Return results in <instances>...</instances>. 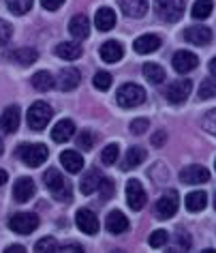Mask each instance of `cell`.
<instances>
[{
  "instance_id": "1",
  "label": "cell",
  "mask_w": 216,
  "mask_h": 253,
  "mask_svg": "<svg viewBox=\"0 0 216 253\" xmlns=\"http://www.w3.org/2000/svg\"><path fill=\"white\" fill-rule=\"evenodd\" d=\"M43 182H45L47 191L52 193L56 200L69 202V200L73 198V187H71V182H69L56 168H49V169H47L45 176H43Z\"/></svg>"
},
{
  "instance_id": "2",
  "label": "cell",
  "mask_w": 216,
  "mask_h": 253,
  "mask_svg": "<svg viewBox=\"0 0 216 253\" xmlns=\"http://www.w3.org/2000/svg\"><path fill=\"white\" fill-rule=\"evenodd\" d=\"M17 157H20L28 168H39L41 163L47 161L49 150L45 144H22L20 150H17Z\"/></svg>"
},
{
  "instance_id": "3",
  "label": "cell",
  "mask_w": 216,
  "mask_h": 253,
  "mask_svg": "<svg viewBox=\"0 0 216 253\" xmlns=\"http://www.w3.org/2000/svg\"><path fill=\"white\" fill-rule=\"evenodd\" d=\"M116 101L120 107H126V110L129 107H137L145 101V90L137 84H122L116 92Z\"/></svg>"
},
{
  "instance_id": "4",
  "label": "cell",
  "mask_w": 216,
  "mask_h": 253,
  "mask_svg": "<svg viewBox=\"0 0 216 253\" xmlns=\"http://www.w3.org/2000/svg\"><path fill=\"white\" fill-rule=\"evenodd\" d=\"M52 114H54V110L45 103V101H36V103L30 105V110H28V114H26L28 126H30L33 131L45 129L47 123L52 120Z\"/></svg>"
},
{
  "instance_id": "5",
  "label": "cell",
  "mask_w": 216,
  "mask_h": 253,
  "mask_svg": "<svg viewBox=\"0 0 216 253\" xmlns=\"http://www.w3.org/2000/svg\"><path fill=\"white\" fill-rule=\"evenodd\" d=\"M154 11L163 22L174 24L184 13V0H154Z\"/></svg>"
},
{
  "instance_id": "6",
  "label": "cell",
  "mask_w": 216,
  "mask_h": 253,
  "mask_svg": "<svg viewBox=\"0 0 216 253\" xmlns=\"http://www.w3.org/2000/svg\"><path fill=\"white\" fill-rule=\"evenodd\" d=\"M9 227L13 230L15 234H33L36 227H39V217L35 212H15L13 217L9 219Z\"/></svg>"
},
{
  "instance_id": "7",
  "label": "cell",
  "mask_w": 216,
  "mask_h": 253,
  "mask_svg": "<svg viewBox=\"0 0 216 253\" xmlns=\"http://www.w3.org/2000/svg\"><path fill=\"white\" fill-rule=\"evenodd\" d=\"M178 206H180V200H178V191H167L165 195H161V200L156 202L154 206V214L158 219H171L178 212Z\"/></svg>"
},
{
  "instance_id": "8",
  "label": "cell",
  "mask_w": 216,
  "mask_h": 253,
  "mask_svg": "<svg viewBox=\"0 0 216 253\" xmlns=\"http://www.w3.org/2000/svg\"><path fill=\"white\" fill-rule=\"evenodd\" d=\"M126 202H129L131 211H142L145 206V191L137 178H131L126 182Z\"/></svg>"
},
{
  "instance_id": "9",
  "label": "cell",
  "mask_w": 216,
  "mask_h": 253,
  "mask_svg": "<svg viewBox=\"0 0 216 253\" xmlns=\"http://www.w3.org/2000/svg\"><path fill=\"white\" fill-rule=\"evenodd\" d=\"M190 90H193V82L190 80H176L167 88V101L174 105H180L190 97Z\"/></svg>"
},
{
  "instance_id": "10",
  "label": "cell",
  "mask_w": 216,
  "mask_h": 253,
  "mask_svg": "<svg viewBox=\"0 0 216 253\" xmlns=\"http://www.w3.org/2000/svg\"><path fill=\"white\" fill-rule=\"evenodd\" d=\"M20 123H22V112L17 105H9L7 110L2 112V116H0V131L2 133H15L17 129H20Z\"/></svg>"
},
{
  "instance_id": "11",
  "label": "cell",
  "mask_w": 216,
  "mask_h": 253,
  "mask_svg": "<svg viewBox=\"0 0 216 253\" xmlns=\"http://www.w3.org/2000/svg\"><path fill=\"white\" fill-rule=\"evenodd\" d=\"M75 223L84 234H97L99 232V217L94 214L90 208H79L77 214H75Z\"/></svg>"
},
{
  "instance_id": "12",
  "label": "cell",
  "mask_w": 216,
  "mask_h": 253,
  "mask_svg": "<svg viewBox=\"0 0 216 253\" xmlns=\"http://www.w3.org/2000/svg\"><path fill=\"white\" fill-rule=\"evenodd\" d=\"M180 180L184 185H201L210 180V172L203 166H186L180 172Z\"/></svg>"
},
{
  "instance_id": "13",
  "label": "cell",
  "mask_w": 216,
  "mask_h": 253,
  "mask_svg": "<svg viewBox=\"0 0 216 253\" xmlns=\"http://www.w3.org/2000/svg\"><path fill=\"white\" fill-rule=\"evenodd\" d=\"M174 69L178 73H190L193 69H197L199 65V58L193 54V52H186V49H180V52L174 54Z\"/></svg>"
},
{
  "instance_id": "14",
  "label": "cell",
  "mask_w": 216,
  "mask_h": 253,
  "mask_svg": "<svg viewBox=\"0 0 216 253\" xmlns=\"http://www.w3.org/2000/svg\"><path fill=\"white\" fill-rule=\"evenodd\" d=\"M36 191L33 178H17V182L13 185V200L24 204V202H30L33 200V195Z\"/></svg>"
},
{
  "instance_id": "15",
  "label": "cell",
  "mask_w": 216,
  "mask_h": 253,
  "mask_svg": "<svg viewBox=\"0 0 216 253\" xmlns=\"http://www.w3.org/2000/svg\"><path fill=\"white\" fill-rule=\"evenodd\" d=\"M101 182H103V174H101V169L92 168V169H88V172L84 174V178H81V182H79V189H81V193L84 195H90L94 191H99Z\"/></svg>"
},
{
  "instance_id": "16",
  "label": "cell",
  "mask_w": 216,
  "mask_h": 253,
  "mask_svg": "<svg viewBox=\"0 0 216 253\" xmlns=\"http://www.w3.org/2000/svg\"><path fill=\"white\" fill-rule=\"evenodd\" d=\"M69 33L75 41H81V39H88L90 35V22H88L86 15H73L71 22H69Z\"/></svg>"
},
{
  "instance_id": "17",
  "label": "cell",
  "mask_w": 216,
  "mask_h": 253,
  "mask_svg": "<svg viewBox=\"0 0 216 253\" xmlns=\"http://www.w3.org/2000/svg\"><path fill=\"white\" fill-rule=\"evenodd\" d=\"M73 135H75V125H73V120H69V118L58 120L52 129V140L58 142V144L69 142Z\"/></svg>"
},
{
  "instance_id": "18",
  "label": "cell",
  "mask_w": 216,
  "mask_h": 253,
  "mask_svg": "<svg viewBox=\"0 0 216 253\" xmlns=\"http://www.w3.org/2000/svg\"><path fill=\"white\" fill-rule=\"evenodd\" d=\"M184 39L188 43H195V45H208L212 41V30L208 26H193L184 30Z\"/></svg>"
},
{
  "instance_id": "19",
  "label": "cell",
  "mask_w": 216,
  "mask_h": 253,
  "mask_svg": "<svg viewBox=\"0 0 216 253\" xmlns=\"http://www.w3.org/2000/svg\"><path fill=\"white\" fill-rule=\"evenodd\" d=\"M120 9L126 17H144L148 11V0H118Z\"/></svg>"
},
{
  "instance_id": "20",
  "label": "cell",
  "mask_w": 216,
  "mask_h": 253,
  "mask_svg": "<svg viewBox=\"0 0 216 253\" xmlns=\"http://www.w3.org/2000/svg\"><path fill=\"white\" fill-rule=\"evenodd\" d=\"M79 78H81V73L77 71V69L69 67V69H62V71L58 73V82H56V84H58L60 90L69 92V90H73V88H77Z\"/></svg>"
},
{
  "instance_id": "21",
  "label": "cell",
  "mask_w": 216,
  "mask_h": 253,
  "mask_svg": "<svg viewBox=\"0 0 216 253\" xmlns=\"http://www.w3.org/2000/svg\"><path fill=\"white\" fill-rule=\"evenodd\" d=\"M54 54L62 60H77L81 56V45L77 41H62L54 47Z\"/></svg>"
},
{
  "instance_id": "22",
  "label": "cell",
  "mask_w": 216,
  "mask_h": 253,
  "mask_svg": "<svg viewBox=\"0 0 216 253\" xmlns=\"http://www.w3.org/2000/svg\"><path fill=\"white\" fill-rule=\"evenodd\" d=\"M60 163L69 174H77L84 169V157L79 153H75V150H65V153L60 155Z\"/></svg>"
},
{
  "instance_id": "23",
  "label": "cell",
  "mask_w": 216,
  "mask_h": 253,
  "mask_svg": "<svg viewBox=\"0 0 216 253\" xmlns=\"http://www.w3.org/2000/svg\"><path fill=\"white\" fill-rule=\"evenodd\" d=\"M105 225H107V232H111V234H124L126 230H129V219L124 217V212L111 211L109 214H107Z\"/></svg>"
},
{
  "instance_id": "24",
  "label": "cell",
  "mask_w": 216,
  "mask_h": 253,
  "mask_svg": "<svg viewBox=\"0 0 216 253\" xmlns=\"http://www.w3.org/2000/svg\"><path fill=\"white\" fill-rule=\"evenodd\" d=\"M99 54L105 62H118V60H122V56H124V47L120 45L118 41H105L103 45H101Z\"/></svg>"
},
{
  "instance_id": "25",
  "label": "cell",
  "mask_w": 216,
  "mask_h": 253,
  "mask_svg": "<svg viewBox=\"0 0 216 253\" xmlns=\"http://www.w3.org/2000/svg\"><path fill=\"white\" fill-rule=\"evenodd\" d=\"M94 26H97L101 33H107L116 26V13L109 9V7H101L94 15Z\"/></svg>"
},
{
  "instance_id": "26",
  "label": "cell",
  "mask_w": 216,
  "mask_h": 253,
  "mask_svg": "<svg viewBox=\"0 0 216 253\" xmlns=\"http://www.w3.org/2000/svg\"><path fill=\"white\" fill-rule=\"evenodd\" d=\"M133 47H135L137 54H152L161 47V39L156 35H144V37H137Z\"/></svg>"
},
{
  "instance_id": "27",
  "label": "cell",
  "mask_w": 216,
  "mask_h": 253,
  "mask_svg": "<svg viewBox=\"0 0 216 253\" xmlns=\"http://www.w3.org/2000/svg\"><path fill=\"white\" fill-rule=\"evenodd\" d=\"M144 161H145V150L142 146H131L122 159V169L124 172L126 169H135L137 166H142Z\"/></svg>"
},
{
  "instance_id": "28",
  "label": "cell",
  "mask_w": 216,
  "mask_h": 253,
  "mask_svg": "<svg viewBox=\"0 0 216 253\" xmlns=\"http://www.w3.org/2000/svg\"><path fill=\"white\" fill-rule=\"evenodd\" d=\"M36 58H39V52H36L35 47H20V49H15V52L11 54V60L17 62L20 67H30V65H35Z\"/></svg>"
},
{
  "instance_id": "29",
  "label": "cell",
  "mask_w": 216,
  "mask_h": 253,
  "mask_svg": "<svg viewBox=\"0 0 216 253\" xmlns=\"http://www.w3.org/2000/svg\"><path fill=\"white\" fill-rule=\"evenodd\" d=\"M184 204L190 212H201L203 208L208 206V193L206 191H193L186 195V200H184Z\"/></svg>"
},
{
  "instance_id": "30",
  "label": "cell",
  "mask_w": 216,
  "mask_h": 253,
  "mask_svg": "<svg viewBox=\"0 0 216 253\" xmlns=\"http://www.w3.org/2000/svg\"><path fill=\"white\" fill-rule=\"evenodd\" d=\"M30 82H33L35 90H39V92H47V90H52V88L56 86V80L52 78V73L49 71H36Z\"/></svg>"
},
{
  "instance_id": "31",
  "label": "cell",
  "mask_w": 216,
  "mask_h": 253,
  "mask_svg": "<svg viewBox=\"0 0 216 253\" xmlns=\"http://www.w3.org/2000/svg\"><path fill=\"white\" fill-rule=\"evenodd\" d=\"M144 75H145V80H148L150 84H163L165 69L161 65H156V62H145L144 65Z\"/></svg>"
},
{
  "instance_id": "32",
  "label": "cell",
  "mask_w": 216,
  "mask_h": 253,
  "mask_svg": "<svg viewBox=\"0 0 216 253\" xmlns=\"http://www.w3.org/2000/svg\"><path fill=\"white\" fill-rule=\"evenodd\" d=\"M212 9H214L212 0H197V2L193 4V11H190V15H193L195 20H206V17L212 15Z\"/></svg>"
},
{
  "instance_id": "33",
  "label": "cell",
  "mask_w": 216,
  "mask_h": 253,
  "mask_svg": "<svg viewBox=\"0 0 216 253\" xmlns=\"http://www.w3.org/2000/svg\"><path fill=\"white\" fill-rule=\"evenodd\" d=\"M4 2H7V7H9V11L13 15H24V13H28L30 11L35 0H4Z\"/></svg>"
},
{
  "instance_id": "34",
  "label": "cell",
  "mask_w": 216,
  "mask_h": 253,
  "mask_svg": "<svg viewBox=\"0 0 216 253\" xmlns=\"http://www.w3.org/2000/svg\"><path fill=\"white\" fill-rule=\"evenodd\" d=\"M35 249L39 253H54V251L60 249V245H58V240H56L54 236H45V238H41L39 243L35 245Z\"/></svg>"
},
{
  "instance_id": "35",
  "label": "cell",
  "mask_w": 216,
  "mask_h": 253,
  "mask_svg": "<svg viewBox=\"0 0 216 253\" xmlns=\"http://www.w3.org/2000/svg\"><path fill=\"white\" fill-rule=\"evenodd\" d=\"M212 97H216V80L208 78V80H203L201 86H199V99L206 101V99H212Z\"/></svg>"
},
{
  "instance_id": "36",
  "label": "cell",
  "mask_w": 216,
  "mask_h": 253,
  "mask_svg": "<svg viewBox=\"0 0 216 253\" xmlns=\"http://www.w3.org/2000/svg\"><path fill=\"white\" fill-rule=\"evenodd\" d=\"M75 142H77V146L81 150H92L94 142H97V137H94L92 131H79L77 137H75Z\"/></svg>"
},
{
  "instance_id": "37",
  "label": "cell",
  "mask_w": 216,
  "mask_h": 253,
  "mask_svg": "<svg viewBox=\"0 0 216 253\" xmlns=\"http://www.w3.org/2000/svg\"><path fill=\"white\" fill-rule=\"evenodd\" d=\"M111 82H113V78L107 71H99L97 75H94V80H92V84H94V88L97 90H109L111 88Z\"/></svg>"
},
{
  "instance_id": "38",
  "label": "cell",
  "mask_w": 216,
  "mask_h": 253,
  "mask_svg": "<svg viewBox=\"0 0 216 253\" xmlns=\"http://www.w3.org/2000/svg\"><path fill=\"white\" fill-rule=\"evenodd\" d=\"M201 126H203V131H208L210 135L216 137V110H210V112L203 114Z\"/></svg>"
},
{
  "instance_id": "39",
  "label": "cell",
  "mask_w": 216,
  "mask_h": 253,
  "mask_svg": "<svg viewBox=\"0 0 216 253\" xmlns=\"http://www.w3.org/2000/svg\"><path fill=\"white\" fill-rule=\"evenodd\" d=\"M118 153H120L118 144H109V146H105L103 153H101V161H103L105 166H111V163L118 161Z\"/></svg>"
},
{
  "instance_id": "40",
  "label": "cell",
  "mask_w": 216,
  "mask_h": 253,
  "mask_svg": "<svg viewBox=\"0 0 216 253\" xmlns=\"http://www.w3.org/2000/svg\"><path fill=\"white\" fill-rule=\"evenodd\" d=\"M167 240H169V236H167V232L165 230H156V232H152L150 234V247H154V249H161L163 245H167Z\"/></svg>"
},
{
  "instance_id": "41",
  "label": "cell",
  "mask_w": 216,
  "mask_h": 253,
  "mask_svg": "<svg viewBox=\"0 0 216 253\" xmlns=\"http://www.w3.org/2000/svg\"><path fill=\"white\" fill-rule=\"evenodd\" d=\"M150 126V123H148V118H135L131 123V133L133 135H142L145 129Z\"/></svg>"
},
{
  "instance_id": "42",
  "label": "cell",
  "mask_w": 216,
  "mask_h": 253,
  "mask_svg": "<svg viewBox=\"0 0 216 253\" xmlns=\"http://www.w3.org/2000/svg\"><path fill=\"white\" fill-rule=\"evenodd\" d=\"M11 35H13V26L9 22L0 20V43H7L11 39Z\"/></svg>"
},
{
  "instance_id": "43",
  "label": "cell",
  "mask_w": 216,
  "mask_h": 253,
  "mask_svg": "<svg viewBox=\"0 0 216 253\" xmlns=\"http://www.w3.org/2000/svg\"><path fill=\"white\" fill-rule=\"evenodd\" d=\"M176 243H178V249H188V247H190V238H188V234L184 232V230H180V232H178Z\"/></svg>"
},
{
  "instance_id": "44",
  "label": "cell",
  "mask_w": 216,
  "mask_h": 253,
  "mask_svg": "<svg viewBox=\"0 0 216 253\" xmlns=\"http://www.w3.org/2000/svg\"><path fill=\"white\" fill-rule=\"evenodd\" d=\"M62 4H65V0H41V7L47 11H58Z\"/></svg>"
},
{
  "instance_id": "45",
  "label": "cell",
  "mask_w": 216,
  "mask_h": 253,
  "mask_svg": "<svg viewBox=\"0 0 216 253\" xmlns=\"http://www.w3.org/2000/svg\"><path fill=\"white\" fill-rule=\"evenodd\" d=\"M101 189H103V200H107V198H109V195L113 193V182L107 180V178H103V182H101Z\"/></svg>"
},
{
  "instance_id": "46",
  "label": "cell",
  "mask_w": 216,
  "mask_h": 253,
  "mask_svg": "<svg viewBox=\"0 0 216 253\" xmlns=\"http://www.w3.org/2000/svg\"><path fill=\"white\" fill-rule=\"evenodd\" d=\"M165 140H167V135H165L163 131H158V133H156L154 137H152V144H154V146H163Z\"/></svg>"
},
{
  "instance_id": "47",
  "label": "cell",
  "mask_w": 216,
  "mask_h": 253,
  "mask_svg": "<svg viewBox=\"0 0 216 253\" xmlns=\"http://www.w3.org/2000/svg\"><path fill=\"white\" fill-rule=\"evenodd\" d=\"M60 251H77V253H81V247L79 245H65V247H60Z\"/></svg>"
},
{
  "instance_id": "48",
  "label": "cell",
  "mask_w": 216,
  "mask_h": 253,
  "mask_svg": "<svg viewBox=\"0 0 216 253\" xmlns=\"http://www.w3.org/2000/svg\"><path fill=\"white\" fill-rule=\"evenodd\" d=\"M24 251H26V249H24L22 245H11L7 249V253H24Z\"/></svg>"
},
{
  "instance_id": "49",
  "label": "cell",
  "mask_w": 216,
  "mask_h": 253,
  "mask_svg": "<svg viewBox=\"0 0 216 253\" xmlns=\"http://www.w3.org/2000/svg\"><path fill=\"white\" fill-rule=\"evenodd\" d=\"M7 178H9V174L4 172V169H0V187H2L4 182H7Z\"/></svg>"
},
{
  "instance_id": "50",
  "label": "cell",
  "mask_w": 216,
  "mask_h": 253,
  "mask_svg": "<svg viewBox=\"0 0 216 253\" xmlns=\"http://www.w3.org/2000/svg\"><path fill=\"white\" fill-rule=\"evenodd\" d=\"M210 73H212V75H216V58H212V60H210Z\"/></svg>"
},
{
  "instance_id": "51",
  "label": "cell",
  "mask_w": 216,
  "mask_h": 253,
  "mask_svg": "<svg viewBox=\"0 0 216 253\" xmlns=\"http://www.w3.org/2000/svg\"><path fill=\"white\" fill-rule=\"evenodd\" d=\"M2 150H4V144H2V140H0V155H2Z\"/></svg>"
},
{
  "instance_id": "52",
  "label": "cell",
  "mask_w": 216,
  "mask_h": 253,
  "mask_svg": "<svg viewBox=\"0 0 216 253\" xmlns=\"http://www.w3.org/2000/svg\"><path fill=\"white\" fill-rule=\"evenodd\" d=\"M214 208H216V198H214Z\"/></svg>"
},
{
  "instance_id": "53",
  "label": "cell",
  "mask_w": 216,
  "mask_h": 253,
  "mask_svg": "<svg viewBox=\"0 0 216 253\" xmlns=\"http://www.w3.org/2000/svg\"><path fill=\"white\" fill-rule=\"evenodd\" d=\"M214 166H216V163H214Z\"/></svg>"
}]
</instances>
